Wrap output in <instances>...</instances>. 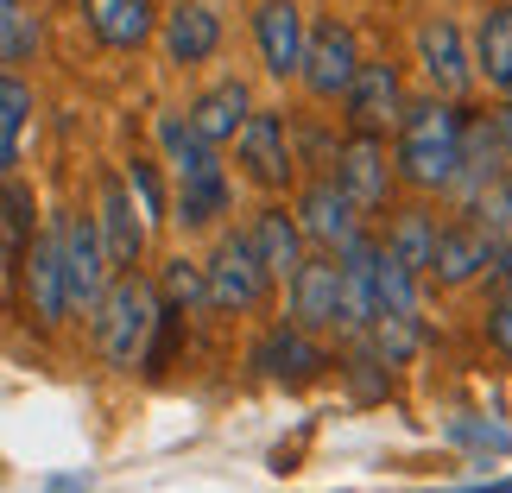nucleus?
Returning a JSON list of instances; mask_svg holds the SVG:
<instances>
[{"mask_svg": "<svg viewBox=\"0 0 512 493\" xmlns=\"http://www.w3.org/2000/svg\"><path fill=\"white\" fill-rule=\"evenodd\" d=\"M165 323V304L159 291H152L146 279H133V272H121V279H108V291L95 298V342H102V354L114 367H140L146 361V342L152 329Z\"/></svg>", "mask_w": 512, "mask_h": 493, "instance_id": "nucleus-1", "label": "nucleus"}, {"mask_svg": "<svg viewBox=\"0 0 512 493\" xmlns=\"http://www.w3.org/2000/svg\"><path fill=\"white\" fill-rule=\"evenodd\" d=\"M399 165L418 190H449L462 171V114L449 102H424L405 114V140H399Z\"/></svg>", "mask_w": 512, "mask_h": 493, "instance_id": "nucleus-2", "label": "nucleus"}, {"mask_svg": "<svg viewBox=\"0 0 512 493\" xmlns=\"http://www.w3.org/2000/svg\"><path fill=\"white\" fill-rule=\"evenodd\" d=\"M354 70H361V57H354V32L342 26V19H317V26L304 32V89L317 95V102H336V95H348Z\"/></svg>", "mask_w": 512, "mask_h": 493, "instance_id": "nucleus-3", "label": "nucleus"}, {"mask_svg": "<svg viewBox=\"0 0 512 493\" xmlns=\"http://www.w3.org/2000/svg\"><path fill=\"white\" fill-rule=\"evenodd\" d=\"M203 291H209L215 310H253L266 298V266H260L247 234H222L215 260L203 266Z\"/></svg>", "mask_w": 512, "mask_h": 493, "instance_id": "nucleus-4", "label": "nucleus"}, {"mask_svg": "<svg viewBox=\"0 0 512 493\" xmlns=\"http://www.w3.org/2000/svg\"><path fill=\"white\" fill-rule=\"evenodd\" d=\"M26 304L38 323H64L70 317V291H64V222H51L45 234L26 241Z\"/></svg>", "mask_w": 512, "mask_h": 493, "instance_id": "nucleus-5", "label": "nucleus"}, {"mask_svg": "<svg viewBox=\"0 0 512 493\" xmlns=\"http://www.w3.org/2000/svg\"><path fill=\"white\" fill-rule=\"evenodd\" d=\"M108 247L95 234L89 215H64V291H70V310H95V298L108 291Z\"/></svg>", "mask_w": 512, "mask_h": 493, "instance_id": "nucleus-6", "label": "nucleus"}, {"mask_svg": "<svg viewBox=\"0 0 512 493\" xmlns=\"http://www.w3.org/2000/svg\"><path fill=\"white\" fill-rule=\"evenodd\" d=\"M487 260H500V272H506L512 247L494 241V234L475 228V222L443 228V234H437V247H430V272H437V285H468L475 272H487Z\"/></svg>", "mask_w": 512, "mask_h": 493, "instance_id": "nucleus-7", "label": "nucleus"}, {"mask_svg": "<svg viewBox=\"0 0 512 493\" xmlns=\"http://www.w3.org/2000/svg\"><path fill=\"white\" fill-rule=\"evenodd\" d=\"M241 165L253 184H266V190H285L291 184V146H285V121L272 108H253L247 121H241Z\"/></svg>", "mask_w": 512, "mask_h": 493, "instance_id": "nucleus-8", "label": "nucleus"}, {"mask_svg": "<svg viewBox=\"0 0 512 493\" xmlns=\"http://www.w3.org/2000/svg\"><path fill=\"white\" fill-rule=\"evenodd\" d=\"M336 266H342V279H336V329L361 335L373 323V272H380V247L354 234Z\"/></svg>", "mask_w": 512, "mask_h": 493, "instance_id": "nucleus-9", "label": "nucleus"}, {"mask_svg": "<svg viewBox=\"0 0 512 493\" xmlns=\"http://www.w3.org/2000/svg\"><path fill=\"white\" fill-rule=\"evenodd\" d=\"M95 234H102V247H108V266H133V260H140L146 222H140V209H133L127 177H102V215H95Z\"/></svg>", "mask_w": 512, "mask_h": 493, "instance_id": "nucleus-10", "label": "nucleus"}, {"mask_svg": "<svg viewBox=\"0 0 512 493\" xmlns=\"http://www.w3.org/2000/svg\"><path fill=\"white\" fill-rule=\"evenodd\" d=\"M354 209L348 196H342V184L336 177H323V184H310L304 196H298V228H304V241H317V247H348L354 241Z\"/></svg>", "mask_w": 512, "mask_h": 493, "instance_id": "nucleus-11", "label": "nucleus"}, {"mask_svg": "<svg viewBox=\"0 0 512 493\" xmlns=\"http://www.w3.org/2000/svg\"><path fill=\"white\" fill-rule=\"evenodd\" d=\"M336 253H323V260H298V272H291V317H298V329H336Z\"/></svg>", "mask_w": 512, "mask_h": 493, "instance_id": "nucleus-12", "label": "nucleus"}, {"mask_svg": "<svg viewBox=\"0 0 512 493\" xmlns=\"http://www.w3.org/2000/svg\"><path fill=\"white\" fill-rule=\"evenodd\" d=\"M253 38H260V57L272 76H298L304 64V13L291 7V0H266L260 13H253Z\"/></svg>", "mask_w": 512, "mask_h": 493, "instance_id": "nucleus-13", "label": "nucleus"}, {"mask_svg": "<svg viewBox=\"0 0 512 493\" xmlns=\"http://www.w3.org/2000/svg\"><path fill=\"white\" fill-rule=\"evenodd\" d=\"M418 57H424V76L437 83V95H462L475 83V64H468V51H462L456 19H430L418 32Z\"/></svg>", "mask_w": 512, "mask_h": 493, "instance_id": "nucleus-14", "label": "nucleus"}, {"mask_svg": "<svg viewBox=\"0 0 512 493\" xmlns=\"http://www.w3.org/2000/svg\"><path fill=\"white\" fill-rule=\"evenodd\" d=\"M215 45H222V19L203 0H177L165 13V57L171 64H209Z\"/></svg>", "mask_w": 512, "mask_h": 493, "instance_id": "nucleus-15", "label": "nucleus"}, {"mask_svg": "<svg viewBox=\"0 0 512 493\" xmlns=\"http://www.w3.org/2000/svg\"><path fill=\"white\" fill-rule=\"evenodd\" d=\"M348 114L361 133H380L399 121V70L392 64H361L348 83Z\"/></svg>", "mask_w": 512, "mask_h": 493, "instance_id": "nucleus-16", "label": "nucleus"}, {"mask_svg": "<svg viewBox=\"0 0 512 493\" xmlns=\"http://www.w3.org/2000/svg\"><path fill=\"white\" fill-rule=\"evenodd\" d=\"M247 241L260 253L266 279H291L298 260H304V228H298V215H285V209H260V222L247 228Z\"/></svg>", "mask_w": 512, "mask_h": 493, "instance_id": "nucleus-17", "label": "nucleus"}, {"mask_svg": "<svg viewBox=\"0 0 512 493\" xmlns=\"http://www.w3.org/2000/svg\"><path fill=\"white\" fill-rule=\"evenodd\" d=\"M336 184H342V196H348V203L361 209V215L386 203V152H380V140H373V133H361V140L342 152Z\"/></svg>", "mask_w": 512, "mask_h": 493, "instance_id": "nucleus-18", "label": "nucleus"}, {"mask_svg": "<svg viewBox=\"0 0 512 493\" xmlns=\"http://www.w3.org/2000/svg\"><path fill=\"white\" fill-rule=\"evenodd\" d=\"M83 13L108 51H140L152 38V0H83Z\"/></svg>", "mask_w": 512, "mask_h": 493, "instance_id": "nucleus-19", "label": "nucleus"}, {"mask_svg": "<svg viewBox=\"0 0 512 493\" xmlns=\"http://www.w3.org/2000/svg\"><path fill=\"white\" fill-rule=\"evenodd\" d=\"M247 114H253V95H247L241 76H234V83H215L209 95H196V108L184 114V121L203 133L209 146H222V140H234V133H241Z\"/></svg>", "mask_w": 512, "mask_h": 493, "instance_id": "nucleus-20", "label": "nucleus"}, {"mask_svg": "<svg viewBox=\"0 0 512 493\" xmlns=\"http://www.w3.org/2000/svg\"><path fill=\"white\" fill-rule=\"evenodd\" d=\"M215 215H228V177L222 165H196V171H177V222L184 228H209Z\"/></svg>", "mask_w": 512, "mask_h": 493, "instance_id": "nucleus-21", "label": "nucleus"}, {"mask_svg": "<svg viewBox=\"0 0 512 493\" xmlns=\"http://www.w3.org/2000/svg\"><path fill=\"white\" fill-rule=\"evenodd\" d=\"M253 367L272 373V380H310L323 367V348L310 342V329H272L260 348H253Z\"/></svg>", "mask_w": 512, "mask_h": 493, "instance_id": "nucleus-22", "label": "nucleus"}, {"mask_svg": "<svg viewBox=\"0 0 512 493\" xmlns=\"http://www.w3.org/2000/svg\"><path fill=\"white\" fill-rule=\"evenodd\" d=\"M475 70L487 76V89L512 95V7H494L481 19V51H475Z\"/></svg>", "mask_w": 512, "mask_h": 493, "instance_id": "nucleus-23", "label": "nucleus"}, {"mask_svg": "<svg viewBox=\"0 0 512 493\" xmlns=\"http://www.w3.org/2000/svg\"><path fill=\"white\" fill-rule=\"evenodd\" d=\"M26 121H32V89L19 83L13 70H0V177L19 165V140H26Z\"/></svg>", "mask_w": 512, "mask_h": 493, "instance_id": "nucleus-24", "label": "nucleus"}, {"mask_svg": "<svg viewBox=\"0 0 512 493\" xmlns=\"http://www.w3.org/2000/svg\"><path fill=\"white\" fill-rule=\"evenodd\" d=\"M430 247H437V222L424 209H405L386 234V260H399L405 272H430Z\"/></svg>", "mask_w": 512, "mask_h": 493, "instance_id": "nucleus-25", "label": "nucleus"}, {"mask_svg": "<svg viewBox=\"0 0 512 493\" xmlns=\"http://www.w3.org/2000/svg\"><path fill=\"white\" fill-rule=\"evenodd\" d=\"M38 51V19L26 13V0H0V64H26Z\"/></svg>", "mask_w": 512, "mask_h": 493, "instance_id": "nucleus-26", "label": "nucleus"}, {"mask_svg": "<svg viewBox=\"0 0 512 493\" xmlns=\"http://www.w3.org/2000/svg\"><path fill=\"white\" fill-rule=\"evenodd\" d=\"M0 215H7V228H0V234H13V247H26L32 241V190L13 184V171L0 177Z\"/></svg>", "mask_w": 512, "mask_h": 493, "instance_id": "nucleus-27", "label": "nucleus"}, {"mask_svg": "<svg viewBox=\"0 0 512 493\" xmlns=\"http://www.w3.org/2000/svg\"><path fill=\"white\" fill-rule=\"evenodd\" d=\"M449 443H468L475 456H506L512 449V430H500V424H468V418H456L449 424Z\"/></svg>", "mask_w": 512, "mask_h": 493, "instance_id": "nucleus-28", "label": "nucleus"}, {"mask_svg": "<svg viewBox=\"0 0 512 493\" xmlns=\"http://www.w3.org/2000/svg\"><path fill=\"white\" fill-rule=\"evenodd\" d=\"M127 190L140 196V215H146V222H159V215H165V184H159V171H152L146 159L127 165Z\"/></svg>", "mask_w": 512, "mask_h": 493, "instance_id": "nucleus-29", "label": "nucleus"}, {"mask_svg": "<svg viewBox=\"0 0 512 493\" xmlns=\"http://www.w3.org/2000/svg\"><path fill=\"white\" fill-rule=\"evenodd\" d=\"M165 291L177 304H209V291H203V266H190V260H171L165 266Z\"/></svg>", "mask_w": 512, "mask_h": 493, "instance_id": "nucleus-30", "label": "nucleus"}, {"mask_svg": "<svg viewBox=\"0 0 512 493\" xmlns=\"http://www.w3.org/2000/svg\"><path fill=\"white\" fill-rule=\"evenodd\" d=\"M487 335H494V342H500V354L512 361V291H506V298L494 304V317H487Z\"/></svg>", "mask_w": 512, "mask_h": 493, "instance_id": "nucleus-31", "label": "nucleus"}, {"mask_svg": "<svg viewBox=\"0 0 512 493\" xmlns=\"http://www.w3.org/2000/svg\"><path fill=\"white\" fill-rule=\"evenodd\" d=\"M7 266H13V241L0 234V285H7Z\"/></svg>", "mask_w": 512, "mask_h": 493, "instance_id": "nucleus-32", "label": "nucleus"}, {"mask_svg": "<svg viewBox=\"0 0 512 493\" xmlns=\"http://www.w3.org/2000/svg\"><path fill=\"white\" fill-rule=\"evenodd\" d=\"M462 493H512V481H487V487H462Z\"/></svg>", "mask_w": 512, "mask_h": 493, "instance_id": "nucleus-33", "label": "nucleus"}]
</instances>
